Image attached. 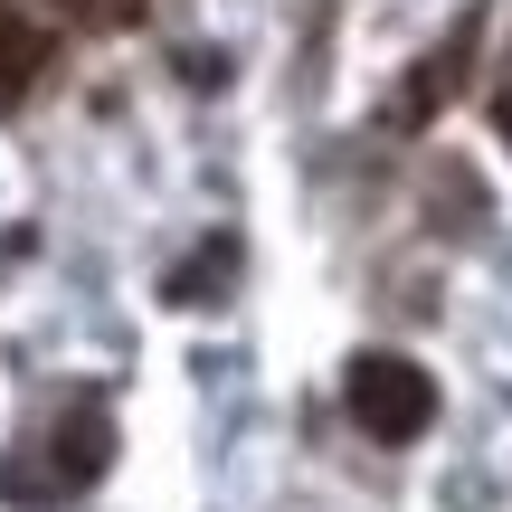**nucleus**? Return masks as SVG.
<instances>
[{"label": "nucleus", "instance_id": "obj_5", "mask_svg": "<svg viewBox=\"0 0 512 512\" xmlns=\"http://www.w3.org/2000/svg\"><path fill=\"white\" fill-rule=\"evenodd\" d=\"M228 275H238V238H209L200 256H181V266L162 275V294H171V304H219Z\"/></svg>", "mask_w": 512, "mask_h": 512}, {"label": "nucleus", "instance_id": "obj_1", "mask_svg": "<svg viewBox=\"0 0 512 512\" xmlns=\"http://www.w3.org/2000/svg\"><path fill=\"white\" fill-rule=\"evenodd\" d=\"M342 408H351V427H361V437L408 446V437H427V427H437V380H427L408 351H361V361L342 370Z\"/></svg>", "mask_w": 512, "mask_h": 512}, {"label": "nucleus", "instance_id": "obj_4", "mask_svg": "<svg viewBox=\"0 0 512 512\" xmlns=\"http://www.w3.org/2000/svg\"><path fill=\"white\" fill-rule=\"evenodd\" d=\"M57 57V38L48 29H29L19 10H0V105H19V95L38 86V67Z\"/></svg>", "mask_w": 512, "mask_h": 512}, {"label": "nucleus", "instance_id": "obj_2", "mask_svg": "<svg viewBox=\"0 0 512 512\" xmlns=\"http://www.w3.org/2000/svg\"><path fill=\"white\" fill-rule=\"evenodd\" d=\"M114 465V418H105V399H76L67 418L48 427V465H10V494L19 503H57V494H86L95 475Z\"/></svg>", "mask_w": 512, "mask_h": 512}, {"label": "nucleus", "instance_id": "obj_3", "mask_svg": "<svg viewBox=\"0 0 512 512\" xmlns=\"http://www.w3.org/2000/svg\"><path fill=\"white\" fill-rule=\"evenodd\" d=\"M475 38H484V10H465L456 29H446L437 48L418 57V76L399 86V105H389V124H408V133H418V124H437V105H446V95L465 86V67H475Z\"/></svg>", "mask_w": 512, "mask_h": 512}]
</instances>
